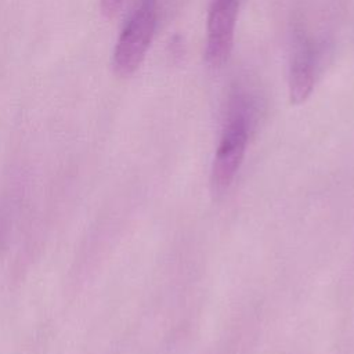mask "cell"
<instances>
[{
  "label": "cell",
  "mask_w": 354,
  "mask_h": 354,
  "mask_svg": "<svg viewBox=\"0 0 354 354\" xmlns=\"http://www.w3.org/2000/svg\"><path fill=\"white\" fill-rule=\"evenodd\" d=\"M158 0H140L116 41L112 66L119 76L133 75L141 65L155 33Z\"/></svg>",
  "instance_id": "1"
},
{
  "label": "cell",
  "mask_w": 354,
  "mask_h": 354,
  "mask_svg": "<svg viewBox=\"0 0 354 354\" xmlns=\"http://www.w3.org/2000/svg\"><path fill=\"white\" fill-rule=\"evenodd\" d=\"M242 106H238L228 118L216 149L212 166V187L217 194L224 192L234 181L248 145L249 122Z\"/></svg>",
  "instance_id": "2"
},
{
  "label": "cell",
  "mask_w": 354,
  "mask_h": 354,
  "mask_svg": "<svg viewBox=\"0 0 354 354\" xmlns=\"http://www.w3.org/2000/svg\"><path fill=\"white\" fill-rule=\"evenodd\" d=\"M238 0H213L207 15L206 61L220 68L230 57L238 17Z\"/></svg>",
  "instance_id": "3"
},
{
  "label": "cell",
  "mask_w": 354,
  "mask_h": 354,
  "mask_svg": "<svg viewBox=\"0 0 354 354\" xmlns=\"http://www.w3.org/2000/svg\"><path fill=\"white\" fill-rule=\"evenodd\" d=\"M315 65L317 48L314 43L303 35L297 36L289 68V97L293 104L304 102L313 93Z\"/></svg>",
  "instance_id": "4"
},
{
  "label": "cell",
  "mask_w": 354,
  "mask_h": 354,
  "mask_svg": "<svg viewBox=\"0 0 354 354\" xmlns=\"http://www.w3.org/2000/svg\"><path fill=\"white\" fill-rule=\"evenodd\" d=\"M123 0H102V7L105 12H115Z\"/></svg>",
  "instance_id": "5"
}]
</instances>
